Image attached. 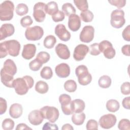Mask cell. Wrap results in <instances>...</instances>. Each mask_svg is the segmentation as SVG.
Instances as JSON below:
<instances>
[{
  "instance_id": "obj_1",
  "label": "cell",
  "mask_w": 130,
  "mask_h": 130,
  "mask_svg": "<svg viewBox=\"0 0 130 130\" xmlns=\"http://www.w3.org/2000/svg\"><path fill=\"white\" fill-rule=\"evenodd\" d=\"M34 84L33 78L28 75L23 76L22 78H18L14 80L13 86L15 92L18 95L25 94L28 90L32 88Z\"/></svg>"
},
{
  "instance_id": "obj_2",
  "label": "cell",
  "mask_w": 130,
  "mask_h": 130,
  "mask_svg": "<svg viewBox=\"0 0 130 130\" xmlns=\"http://www.w3.org/2000/svg\"><path fill=\"white\" fill-rule=\"evenodd\" d=\"M14 5L10 1H5L0 5V19L1 21L11 20L14 15Z\"/></svg>"
},
{
  "instance_id": "obj_3",
  "label": "cell",
  "mask_w": 130,
  "mask_h": 130,
  "mask_svg": "<svg viewBox=\"0 0 130 130\" xmlns=\"http://www.w3.org/2000/svg\"><path fill=\"white\" fill-rule=\"evenodd\" d=\"M75 74L78 77L79 83L81 85H87L92 80L91 75L89 73L87 68L84 65L78 66L76 68Z\"/></svg>"
},
{
  "instance_id": "obj_4",
  "label": "cell",
  "mask_w": 130,
  "mask_h": 130,
  "mask_svg": "<svg viewBox=\"0 0 130 130\" xmlns=\"http://www.w3.org/2000/svg\"><path fill=\"white\" fill-rule=\"evenodd\" d=\"M125 22L123 10L117 9L113 10L111 14L110 23L111 25L116 28L122 27Z\"/></svg>"
},
{
  "instance_id": "obj_5",
  "label": "cell",
  "mask_w": 130,
  "mask_h": 130,
  "mask_svg": "<svg viewBox=\"0 0 130 130\" xmlns=\"http://www.w3.org/2000/svg\"><path fill=\"white\" fill-rule=\"evenodd\" d=\"M44 119H46L51 123L55 122L58 118L59 113L58 110L52 106H45L40 109Z\"/></svg>"
},
{
  "instance_id": "obj_6",
  "label": "cell",
  "mask_w": 130,
  "mask_h": 130,
  "mask_svg": "<svg viewBox=\"0 0 130 130\" xmlns=\"http://www.w3.org/2000/svg\"><path fill=\"white\" fill-rule=\"evenodd\" d=\"M44 35V30L40 26L27 27L25 32V36L29 41H38L41 39Z\"/></svg>"
},
{
  "instance_id": "obj_7",
  "label": "cell",
  "mask_w": 130,
  "mask_h": 130,
  "mask_svg": "<svg viewBox=\"0 0 130 130\" xmlns=\"http://www.w3.org/2000/svg\"><path fill=\"white\" fill-rule=\"evenodd\" d=\"M99 48L101 52L103 53L104 56L108 59H112L115 55V50L111 42L104 40L99 44Z\"/></svg>"
},
{
  "instance_id": "obj_8",
  "label": "cell",
  "mask_w": 130,
  "mask_h": 130,
  "mask_svg": "<svg viewBox=\"0 0 130 130\" xmlns=\"http://www.w3.org/2000/svg\"><path fill=\"white\" fill-rule=\"evenodd\" d=\"M46 4L43 2H38L34 6L33 16L37 22H42L45 20Z\"/></svg>"
},
{
  "instance_id": "obj_9",
  "label": "cell",
  "mask_w": 130,
  "mask_h": 130,
  "mask_svg": "<svg viewBox=\"0 0 130 130\" xmlns=\"http://www.w3.org/2000/svg\"><path fill=\"white\" fill-rule=\"evenodd\" d=\"M59 102L61 104L62 112L67 115L73 114L71 108V98L67 94H62L59 96Z\"/></svg>"
},
{
  "instance_id": "obj_10",
  "label": "cell",
  "mask_w": 130,
  "mask_h": 130,
  "mask_svg": "<svg viewBox=\"0 0 130 130\" xmlns=\"http://www.w3.org/2000/svg\"><path fill=\"white\" fill-rule=\"evenodd\" d=\"M4 42L7 52L10 55L15 57L19 55L21 46L18 41L16 40H10Z\"/></svg>"
},
{
  "instance_id": "obj_11",
  "label": "cell",
  "mask_w": 130,
  "mask_h": 130,
  "mask_svg": "<svg viewBox=\"0 0 130 130\" xmlns=\"http://www.w3.org/2000/svg\"><path fill=\"white\" fill-rule=\"evenodd\" d=\"M116 121L117 119L114 115L108 114L101 117L99 122L101 127L104 129H109L115 125Z\"/></svg>"
},
{
  "instance_id": "obj_12",
  "label": "cell",
  "mask_w": 130,
  "mask_h": 130,
  "mask_svg": "<svg viewBox=\"0 0 130 130\" xmlns=\"http://www.w3.org/2000/svg\"><path fill=\"white\" fill-rule=\"evenodd\" d=\"M94 28L91 25H86L83 27L81 30L79 38L81 42L84 43H89L94 38Z\"/></svg>"
},
{
  "instance_id": "obj_13",
  "label": "cell",
  "mask_w": 130,
  "mask_h": 130,
  "mask_svg": "<svg viewBox=\"0 0 130 130\" xmlns=\"http://www.w3.org/2000/svg\"><path fill=\"white\" fill-rule=\"evenodd\" d=\"M89 52V47L84 44L78 45L74 49L73 57L76 61L83 60Z\"/></svg>"
},
{
  "instance_id": "obj_14",
  "label": "cell",
  "mask_w": 130,
  "mask_h": 130,
  "mask_svg": "<svg viewBox=\"0 0 130 130\" xmlns=\"http://www.w3.org/2000/svg\"><path fill=\"white\" fill-rule=\"evenodd\" d=\"M55 34L58 38L64 42L68 41L71 37L70 32L62 24H57L55 28Z\"/></svg>"
},
{
  "instance_id": "obj_15",
  "label": "cell",
  "mask_w": 130,
  "mask_h": 130,
  "mask_svg": "<svg viewBox=\"0 0 130 130\" xmlns=\"http://www.w3.org/2000/svg\"><path fill=\"white\" fill-rule=\"evenodd\" d=\"M55 50L58 56L62 59H68L70 57V51L68 46L63 44H58L55 48Z\"/></svg>"
},
{
  "instance_id": "obj_16",
  "label": "cell",
  "mask_w": 130,
  "mask_h": 130,
  "mask_svg": "<svg viewBox=\"0 0 130 130\" xmlns=\"http://www.w3.org/2000/svg\"><path fill=\"white\" fill-rule=\"evenodd\" d=\"M28 119L31 124L38 125L42 123L44 118L40 110H35L29 113Z\"/></svg>"
},
{
  "instance_id": "obj_17",
  "label": "cell",
  "mask_w": 130,
  "mask_h": 130,
  "mask_svg": "<svg viewBox=\"0 0 130 130\" xmlns=\"http://www.w3.org/2000/svg\"><path fill=\"white\" fill-rule=\"evenodd\" d=\"M55 72L58 77L67 78L70 74V68L67 63H61L56 66Z\"/></svg>"
},
{
  "instance_id": "obj_18",
  "label": "cell",
  "mask_w": 130,
  "mask_h": 130,
  "mask_svg": "<svg viewBox=\"0 0 130 130\" xmlns=\"http://www.w3.org/2000/svg\"><path fill=\"white\" fill-rule=\"evenodd\" d=\"M15 31L14 26L11 23L3 24L0 28V40L12 36Z\"/></svg>"
},
{
  "instance_id": "obj_19",
  "label": "cell",
  "mask_w": 130,
  "mask_h": 130,
  "mask_svg": "<svg viewBox=\"0 0 130 130\" xmlns=\"http://www.w3.org/2000/svg\"><path fill=\"white\" fill-rule=\"evenodd\" d=\"M1 71L13 76L17 72V67L13 60L11 59H7L4 62V66L1 69Z\"/></svg>"
},
{
  "instance_id": "obj_20",
  "label": "cell",
  "mask_w": 130,
  "mask_h": 130,
  "mask_svg": "<svg viewBox=\"0 0 130 130\" xmlns=\"http://www.w3.org/2000/svg\"><path fill=\"white\" fill-rule=\"evenodd\" d=\"M36 47L33 44H27L23 46L22 52V56L23 58L29 60L32 58L35 55Z\"/></svg>"
},
{
  "instance_id": "obj_21",
  "label": "cell",
  "mask_w": 130,
  "mask_h": 130,
  "mask_svg": "<svg viewBox=\"0 0 130 130\" xmlns=\"http://www.w3.org/2000/svg\"><path fill=\"white\" fill-rule=\"evenodd\" d=\"M81 26V20L79 16L75 14L69 17L68 27L73 31L78 30Z\"/></svg>"
},
{
  "instance_id": "obj_22",
  "label": "cell",
  "mask_w": 130,
  "mask_h": 130,
  "mask_svg": "<svg viewBox=\"0 0 130 130\" xmlns=\"http://www.w3.org/2000/svg\"><path fill=\"white\" fill-rule=\"evenodd\" d=\"M23 112V108L21 105L18 103H14L10 107L9 114L13 118H18L20 117Z\"/></svg>"
},
{
  "instance_id": "obj_23",
  "label": "cell",
  "mask_w": 130,
  "mask_h": 130,
  "mask_svg": "<svg viewBox=\"0 0 130 130\" xmlns=\"http://www.w3.org/2000/svg\"><path fill=\"white\" fill-rule=\"evenodd\" d=\"M71 104L73 113L82 112L85 109V103L81 99H75L71 101Z\"/></svg>"
},
{
  "instance_id": "obj_24",
  "label": "cell",
  "mask_w": 130,
  "mask_h": 130,
  "mask_svg": "<svg viewBox=\"0 0 130 130\" xmlns=\"http://www.w3.org/2000/svg\"><path fill=\"white\" fill-rule=\"evenodd\" d=\"M1 79L2 83L6 87L14 88V78L13 76L5 73L1 71Z\"/></svg>"
},
{
  "instance_id": "obj_25",
  "label": "cell",
  "mask_w": 130,
  "mask_h": 130,
  "mask_svg": "<svg viewBox=\"0 0 130 130\" xmlns=\"http://www.w3.org/2000/svg\"><path fill=\"white\" fill-rule=\"evenodd\" d=\"M85 114L83 112L74 113L72 116V121L76 125H82L85 119Z\"/></svg>"
},
{
  "instance_id": "obj_26",
  "label": "cell",
  "mask_w": 130,
  "mask_h": 130,
  "mask_svg": "<svg viewBox=\"0 0 130 130\" xmlns=\"http://www.w3.org/2000/svg\"><path fill=\"white\" fill-rule=\"evenodd\" d=\"M58 11L57 4L55 2H50L46 4L45 12L50 15H53Z\"/></svg>"
},
{
  "instance_id": "obj_27",
  "label": "cell",
  "mask_w": 130,
  "mask_h": 130,
  "mask_svg": "<svg viewBox=\"0 0 130 130\" xmlns=\"http://www.w3.org/2000/svg\"><path fill=\"white\" fill-rule=\"evenodd\" d=\"M120 107L119 103L116 100L111 99L108 100L106 103V108L111 112L117 111Z\"/></svg>"
},
{
  "instance_id": "obj_28",
  "label": "cell",
  "mask_w": 130,
  "mask_h": 130,
  "mask_svg": "<svg viewBox=\"0 0 130 130\" xmlns=\"http://www.w3.org/2000/svg\"><path fill=\"white\" fill-rule=\"evenodd\" d=\"M48 84L43 81H39L36 84L35 90L39 93L44 94L48 91Z\"/></svg>"
},
{
  "instance_id": "obj_29",
  "label": "cell",
  "mask_w": 130,
  "mask_h": 130,
  "mask_svg": "<svg viewBox=\"0 0 130 130\" xmlns=\"http://www.w3.org/2000/svg\"><path fill=\"white\" fill-rule=\"evenodd\" d=\"M111 79L107 75H103L101 76L98 81V84L100 87L103 88H109L111 84Z\"/></svg>"
},
{
  "instance_id": "obj_30",
  "label": "cell",
  "mask_w": 130,
  "mask_h": 130,
  "mask_svg": "<svg viewBox=\"0 0 130 130\" xmlns=\"http://www.w3.org/2000/svg\"><path fill=\"white\" fill-rule=\"evenodd\" d=\"M61 9L64 14L69 17L72 14H75L76 12L75 7L72 5L71 3H70L64 4L62 6Z\"/></svg>"
},
{
  "instance_id": "obj_31",
  "label": "cell",
  "mask_w": 130,
  "mask_h": 130,
  "mask_svg": "<svg viewBox=\"0 0 130 130\" xmlns=\"http://www.w3.org/2000/svg\"><path fill=\"white\" fill-rule=\"evenodd\" d=\"M56 42V38L53 35H48L44 40L43 44L45 48L48 49L52 48Z\"/></svg>"
},
{
  "instance_id": "obj_32",
  "label": "cell",
  "mask_w": 130,
  "mask_h": 130,
  "mask_svg": "<svg viewBox=\"0 0 130 130\" xmlns=\"http://www.w3.org/2000/svg\"><path fill=\"white\" fill-rule=\"evenodd\" d=\"M77 84L73 80H68L64 83V89L69 92H75L77 89Z\"/></svg>"
},
{
  "instance_id": "obj_33",
  "label": "cell",
  "mask_w": 130,
  "mask_h": 130,
  "mask_svg": "<svg viewBox=\"0 0 130 130\" xmlns=\"http://www.w3.org/2000/svg\"><path fill=\"white\" fill-rule=\"evenodd\" d=\"M41 77L45 79L48 80L51 79L53 76V72L51 68L49 67H44L40 72Z\"/></svg>"
},
{
  "instance_id": "obj_34",
  "label": "cell",
  "mask_w": 130,
  "mask_h": 130,
  "mask_svg": "<svg viewBox=\"0 0 130 130\" xmlns=\"http://www.w3.org/2000/svg\"><path fill=\"white\" fill-rule=\"evenodd\" d=\"M93 14L88 10L83 11L80 13V17L81 20L85 22H89L92 21L93 19Z\"/></svg>"
},
{
  "instance_id": "obj_35",
  "label": "cell",
  "mask_w": 130,
  "mask_h": 130,
  "mask_svg": "<svg viewBox=\"0 0 130 130\" xmlns=\"http://www.w3.org/2000/svg\"><path fill=\"white\" fill-rule=\"evenodd\" d=\"M15 12L17 15L19 16H23L28 13V8L26 4L20 3L16 6Z\"/></svg>"
},
{
  "instance_id": "obj_36",
  "label": "cell",
  "mask_w": 130,
  "mask_h": 130,
  "mask_svg": "<svg viewBox=\"0 0 130 130\" xmlns=\"http://www.w3.org/2000/svg\"><path fill=\"white\" fill-rule=\"evenodd\" d=\"M50 58V56L48 53L45 51H41L38 53L36 58L43 64L47 62L49 60Z\"/></svg>"
},
{
  "instance_id": "obj_37",
  "label": "cell",
  "mask_w": 130,
  "mask_h": 130,
  "mask_svg": "<svg viewBox=\"0 0 130 130\" xmlns=\"http://www.w3.org/2000/svg\"><path fill=\"white\" fill-rule=\"evenodd\" d=\"M74 3L77 8L82 12L87 10L88 8V4L86 0H74Z\"/></svg>"
},
{
  "instance_id": "obj_38",
  "label": "cell",
  "mask_w": 130,
  "mask_h": 130,
  "mask_svg": "<svg viewBox=\"0 0 130 130\" xmlns=\"http://www.w3.org/2000/svg\"><path fill=\"white\" fill-rule=\"evenodd\" d=\"M14 122L10 118L4 119L2 122V128L5 130H11L14 128Z\"/></svg>"
},
{
  "instance_id": "obj_39",
  "label": "cell",
  "mask_w": 130,
  "mask_h": 130,
  "mask_svg": "<svg viewBox=\"0 0 130 130\" xmlns=\"http://www.w3.org/2000/svg\"><path fill=\"white\" fill-rule=\"evenodd\" d=\"M118 128L120 130H129L130 121L127 119H122L118 124Z\"/></svg>"
},
{
  "instance_id": "obj_40",
  "label": "cell",
  "mask_w": 130,
  "mask_h": 130,
  "mask_svg": "<svg viewBox=\"0 0 130 130\" xmlns=\"http://www.w3.org/2000/svg\"><path fill=\"white\" fill-rule=\"evenodd\" d=\"M42 65L43 64L41 62H40L38 60L35 58L29 62V67L31 70L34 71H37L40 69Z\"/></svg>"
},
{
  "instance_id": "obj_41",
  "label": "cell",
  "mask_w": 130,
  "mask_h": 130,
  "mask_svg": "<svg viewBox=\"0 0 130 130\" xmlns=\"http://www.w3.org/2000/svg\"><path fill=\"white\" fill-rule=\"evenodd\" d=\"M33 23V21L31 17L29 15L22 17L20 20V24L23 27H27L31 25Z\"/></svg>"
},
{
  "instance_id": "obj_42",
  "label": "cell",
  "mask_w": 130,
  "mask_h": 130,
  "mask_svg": "<svg viewBox=\"0 0 130 130\" xmlns=\"http://www.w3.org/2000/svg\"><path fill=\"white\" fill-rule=\"evenodd\" d=\"M64 13L60 10H58L56 13L52 15V19L54 22H59L62 21L64 19Z\"/></svg>"
},
{
  "instance_id": "obj_43",
  "label": "cell",
  "mask_w": 130,
  "mask_h": 130,
  "mask_svg": "<svg viewBox=\"0 0 130 130\" xmlns=\"http://www.w3.org/2000/svg\"><path fill=\"white\" fill-rule=\"evenodd\" d=\"M89 53L90 54L94 56L99 55L101 53L99 48V44L95 43L91 44L89 47Z\"/></svg>"
},
{
  "instance_id": "obj_44",
  "label": "cell",
  "mask_w": 130,
  "mask_h": 130,
  "mask_svg": "<svg viewBox=\"0 0 130 130\" xmlns=\"http://www.w3.org/2000/svg\"><path fill=\"white\" fill-rule=\"evenodd\" d=\"M86 127L87 130H96L98 129V123L94 119H90L87 121L86 125Z\"/></svg>"
},
{
  "instance_id": "obj_45",
  "label": "cell",
  "mask_w": 130,
  "mask_h": 130,
  "mask_svg": "<svg viewBox=\"0 0 130 130\" xmlns=\"http://www.w3.org/2000/svg\"><path fill=\"white\" fill-rule=\"evenodd\" d=\"M121 92L124 95H129L130 93V83L129 82H124L120 87Z\"/></svg>"
},
{
  "instance_id": "obj_46",
  "label": "cell",
  "mask_w": 130,
  "mask_h": 130,
  "mask_svg": "<svg viewBox=\"0 0 130 130\" xmlns=\"http://www.w3.org/2000/svg\"><path fill=\"white\" fill-rule=\"evenodd\" d=\"M108 2L111 5L116 6L118 8H122L126 4L125 0H109Z\"/></svg>"
},
{
  "instance_id": "obj_47",
  "label": "cell",
  "mask_w": 130,
  "mask_h": 130,
  "mask_svg": "<svg viewBox=\"0 0 130 130\" xmlns=\"http://www.w3.org/2000/svg\"><path fill=\"white\" fill-rule=\"evenodd\" d=\"M123 39L127 42L130 41V25H127L123 30L122 33Z\"/></svg>"
},
{
  "instance_id": "obj_48",
  "label": "cell",
  "mask_w": 130,
  "mask_h": 130,
  "mask_svg": "<svg viewBox=\"0 0 130 130\" xmlns=\"http://www.w3.org/2000/svg\"><path fill=\"white\" fill-rule=\"evenodd\" d=\"M7 101L3 98H0V114L2 115L7 110Z\"/></svg>"
},
{
  "instance_id": "obj_49",
  "label": "cell",
  "mask_w": 130,
  "mask_h": 130,
  "mask_svg": "<svg viewBox=\"0 0 130 130\" xmlns=\"http://www.w3.org/2000/svg\"><path fill=\"white\" fill-rule=\"evenodd\" d=\"M7 49L6 48L4 42L0 43V58H2L5 57L8 55Z\"/></svg>"
},
{
  "instance_id": "obj_50",
  "label": "cell",
  "mask_w": 130,
  "mask_h": 130,
  "mask_svg": "<svg viewBox=\"0 0 130 130\" xmlns=\"http://www.w3.org/2000/svg\"><path fill=\"white\" fill-rule=\"evenodd\" d=\"M43 130H48V129H58V127L56 124L51 123L50 122L45 123L42 128Z\"/></svg>"
},
{
  "instance_id": "obj_51",
  "label": "cell",
  "mask_w": 130,
  "mask_h": 130,
  "mask_svg": "<svg viewBox=\"0 0 130 130\" xmlns=\"http://www.w3.org/2000/svg\"><path fill=\"white\" fill-rule=\"evenodd\" d=\"M130 101V97L127 96L125 98H124L122 102V106L126 109H129L130 108V104L129 102Z\"/></svg>"
},
{
  "instance_id": "obj_52",
  "label": "cell",
  "mask_w": 130,
  "mask_h": 130,
  "mask_svg": "<svg viewBox=\"0 0 130 130\" xmlns=\"http://www.w3.org/2000/svg\"><path fill=\"white\" fill-rule=\"evenodd\" d=\"M121 51L123 54L127 56H129V45L127 44L123 46L121 48Z\"/></svg>"
},
{
  "instance_id": "obj_53",
  "label": "cell",
  "mask_w": 130,
  "mask_h": 130,
  "mask_svg": "<svg viewBox=\"0 0 130 130\" xmlns=\"http://www.w3.org/2000/svg\"><path fill=\"white\" fill-rule=\"evenodd\" d=\"M16 130H21V129H31V128L28 127L25 123H19L17 125L16 127Z\"/></svg>"
},
{
  "instance_id": "obj_54",
  "label": "cell",
  "mask_w": 130,
  "mask_h": 130,
  "mask_svg": "<svg viewBox=\"0 0 130 130\" xmlns=\"http://www.w3.org/2000/svg\"><path fill=\"white\" fill-rule=\"evenodd\" d=\"M61 129L62 130H65V129H74V128L70 124H69V123H66L65 124H64L62 128H61Z\"/></svg>"
}]
</instances>
